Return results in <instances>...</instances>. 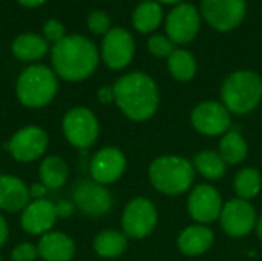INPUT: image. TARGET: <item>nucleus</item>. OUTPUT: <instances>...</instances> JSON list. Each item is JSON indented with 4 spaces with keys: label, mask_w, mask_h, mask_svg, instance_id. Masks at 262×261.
Wrapping results in <instances>:
<instances>
[{
    "label": "nucleus",
    "mask_w": 262,
    "mask_h": 261,
    "mask_svg": "<svg viewBox=\"0 0 262 261\" xmlns=\"http://www.w3.org/2000/svg\"><path fill=\"white\" fill-rule=\"evenodd\" d=\"M115 103L121 112L135 122L154 117L160 103L158 86L152 77L143 72H130L118 78L114 85Z\"/></svg>",
    "instance_id": "1"
},
{
    "label": "nucleus",
    "mask_w": 262,
    "mask_h": 261,
    "mask_svg": "<svg viewBox=\"0 0 262 261\" xmlns=\"http://www.w3.org/2000/svg\"><path fill=\"white\" fill-rule=\"evenodd\" d=\"M52 63L60 77L69 82H80L95 71L98 65V51L86 37H63L52 49Z\"/></svg>",
    "instance_id": "2"
},
{
    "label": "nucleus",
    "mask_w": 262,
    "mask_h": 261,
    "mask_svg": "<svg viewBox=\"0 0 262 261\" xmlns=\"http://www.w3.org/2000/svg\"><path fill=\"white\" fill-rule=\"evenodd\" d=\"M221 100L230 114L252 112L262 100V78L247 69L232 72L221 86Z\"/></svg>",
    "instance_id": "3"
},
{
    "label": "nucleus",
    "mask_w": 262,
    "mask_h": 261,
    "mask_svg": "<svg viewBox=\"0 0 262 261\" xmlns=\"http://www.w3.org/2000/svg\"><path fill=\"white\" fill-rule=\"evenodd\" d=\"M195 178L193 165L180 155H163L149 166L152 186L166 195H180L190 189Z\"/></svg>",
    "instance_id": "4"
},
{
    "label": "nucleus",
    "mask_w": 262,
    "mask_h": 261,
    "mask_svg": "<svg viewBox=\"0 0 262 261\" xmlns=\"http://www.w3.org/2000/svg\"><path fill=\"white\" fill-rule=\"evenodd\" d=\"M57 92V78L46 66L28 68L17 82L18 100L29 108L48 105Z\"/></svg>",
    "instance_id": "5"
},
{
    "label": "nucleus",
    "mask_w": 262,
    "mask_h": 261,
    "mask_svg": "<svg viewBox=\"0 0 262 261\" xmlns=\"http://www.w3.org/2000/svg\"><path fill=\"white\" fill-rule=\"evenodd\" d=\"M203 20L220 32H229L239 26L247 12L246 0H201Z\"/></svg>",
    "instance_id": "6"
},
{
    "label": "nucleus",
    "mask_w": 262,
    "mask_h": 261,
    "mask_svg": "<svg viewBox=\"0 0 262 261\" xmlns=\"http://www.w3.org/2000/svg\"><path fill=\"white\" fill-rule=\"evenodd\" d=\"M201 12L192 3H180L166 17V35L175 45L190 43L200 32Z\"/></svg>",
    "instance_id": "7"
},
{
    "label": "nucleus",
    "mask_w": 262,
    "mask_h": 261,
    "mask_svg": "<svg viewBox=\"0 0 262 261\" xmlns=\"http://www.w3.org/2000/svg\"><path fill=\"white\" fill-rule=\"evenodd\" d=\"M157 223H158L157 208L146 197L134 198L126 206L121 217V226L124 235L130 238H144L150 235Z\"/></svg>",
    "instance_id": "8"
},
{
    "label": "nucleus",
    "mask_w": 262,
    "mask_h": 261,
    "mask_svg": "<svg viewBox=\"0 0 262 261\" xmlns=\"http://www.w3.org/2000/svg\"><path fill=\"white\" fill-rule=\"evenodd\" d=\"M63 131L71 145L80 149L92 146L98 137V120L88 108H74L63 118Z\"/></svg>",
    "instance_id": "9"
},
{
    "label": "nucleus",
    "mask_w": 262,
    "mask_h": 261,
    "mask_svg": "<svg viewBox=\"0 0 262 261\" xmlns=\"http://www.w3.org/2000/svg\"><path fill=\"white\" fill-rule=\"evenodd\" d=\"M192 126L203 135L218 137L229 132L230 128V112L229 109L213 100L201 102L196 105L190 114Z\"/></svg>",
    "instance_id": "10"
},
{
    "label": "nucleus",
    "mask_w": 262,
    "mask_h": 261,
    "mask_svg": "<svg viewBox=\"0 0 262 261\" xmlns=\"http://www.w3.org/2000/svg\"><path fill=\"white\" fill-rule=\"evenodd\" d=\"M218 220L223 231L235 238L249 235L253 231V228H256V222H258L255 208L250 205V202L243 198L229 200L223 206Z\"/></svg>",
    "instance_id": "11"
},
{
    "label": "nucleus",
    "mask_w": 262,
    "mask_h": 261,
    "mask_svg": "<svg viewBox=\"0 0 262 261\" xmlns=\"http://www.w3.org/2000/svg\"><path fill=\"white\" fill-rule=\"evenodd\" d=\"M135 54V42L130 32L123 28H112L104 34L101 55L111 69L126 68Z\"/></svg>",
    "instance_id": "12"
},
{
    "label": "nucleus",
    "mask_w": 262,
    "mask_h": 261,
    "mask_svg": "<svg viewBox=\"0 0 262 261\" xmlns=\"http://www.w3.org/2000/svg\"><path fill=\"white\" fill-rule=\"evenodd\" d=\"M223 198L210 185H198L192 189L187 200V211L198 225H209L220 218L223 211Z\"/></svg>",
    "instance_id": "13"
},
{
    "label": "nucleus",
    "mask_w": 262,
    "mask_h": 261,
    "mask_svg": "<svg viewBox=\"0 0 262 261\" xmlns=\"http://www.w3.org/2000/svg\"><path fill=\"white\" fill-rule=\"evenodd\" d=\"M72 198L75 205L86 215L100 217L111 211L112 208V195L111 192L97 182L81 180L75 185Z\"/></svg>",
    "instance_id": "14"
},
{
    "label": "nucleus",
    "mask_w": 262,
    "mask_h": 261,
    "mask_svg": "<svg viewBox=\"0 0 262 261\" xmlns=\"http://www.w3.org/2000/svg\"><path fill=\"white\" fill-rule=\"evenodd\" d=\"M48 146V137L43 129L28 126L20 129L9 142V152L18 162H32L38 158Z\"/></svg>",
    "instance_id": "15"
},
{
    "label": "nucleus",
    "mask_w": 262,
    "mask_h": 261,
    "mask_svg": "<svg viewBox=\"0 0 262 261\" xmlns=\"http://www.w3.org/2000/svg\"><path fill=\"white\" fill-rule=\"evenodd\" d=\"M126 169V157L117 148H104L98 151L91 162V174L94 182L109 185L117 182Z\"/></svg>",
    "instance_id": "16"
},
{
    "label": "nucleus",
    "mask_w": 262,
    "mask_h": 261,
    "mask_svg": "<svg viewBox=\"0 0 262 261\" xmlns=\"http://www.w3.org/2000/svg\"><path fill=\"white\" fill-rule=\"evenodd\" d=\"M57 217L54 203L48 200H35L25 208L21 215V228L34 235L46 234L54 226Z\"/></svg>",
    "instance_id": "17"
},
{
    "label": "nucleus",
    "mask_w": 262,
    "mask_h": 261,
    "mask_svg": "<svg viewBox=\"0 0 262 261\" xmlns=\"http://www.w3.org/2000/svg\"><path fill=\"white\" fill-rule=\"evenodd\" d=\"M215 242V234L207 225H192L178 237V248L184 255L196 257L207 252Z\"/></svg>",
    "instance_id": "18"
},
{
    "label": "nucleus",
    "mask_w": 262,
    "mask_h": 261,
    "mask_svg": "<svg viewBox=\"0 0 262 261\" xmlns=\"http://www.w3.org/2000/svg\"><path fill=\"white\" fill-rule=\"evenodd\" d=\"M28 200L29 191L20 178L11 175L0 177V209L17 212L26 208Z\"/></svg>",
    "instance_id": "19"
},
{
    "label": "nucleus",
    "mask_w": 262,
    "mask_h": 261,
    "mask_svg": "<svg viewBox=\"0 0 262 261\" xmlns=\"http://www.w3.org/2000/svg\"><path fill=\"white\" fill-rule=\"evenodd\" d=\"M37 251L45 261H69L74 257V242L61 232H49L41 237Z\"/></svg>",
    "instance_id": "20"
},
{
    "label": "nucleus",
    "mask_w": 262,
    "mask_h": 261,
    "mask_svg": "<svg viewBox=\"0 0 262 261\" xmlns=\"http://www.w3.org/2000/svg\"><path fill=\"white\" fill-rule=\"evenodd\" d=\"M163 22V8L155 0H144L141 2L132 15L134 28L141 34H149L155 31Z\"/></svg>",
    "instance_id": "21"
},
{
    "label": "nucleus",
    "mask_w": 262,
    "mask_h": 261,
    "mask_svg": "<svg viewBox=\"0 0 262 261\" xmlns=\"http://www.w3.org/2000/svg\"><path fill=\"white\" fill-rule=\"evenodd\" d=\"M170 75L178 82H190L196 74V60L187 49L177 48L167 58Z\"/></svg>",
    "instance_id": "22"
},
{
    "label": "nucleus",
    "mask_w": 262,
    "mask_h": 261,
    "mask_svg": "<svg viewBox=\"0 0 262 261\" xmlns=\"http://www.w3.org/2000/svg\"><path fill=\"white\" fill-rule=\"evenodd\" d=\"M218 152L227 165H238L246 160L249 146L241 134L229 131L221 137Z\"/></svg>",
    "instance_id": "23"
},
{
    "label": "nucleus",
    "mask_w": 262,
    "mask_h": 261,
    "mask_svg": "<svg viewBox=\"0 0 262 261\" xmlns=\"http://www.w3.org/2000/svg\"><path fill=\"white\" fill-rule=\"evenodd\" d=\"M193 168L203 177H206L209 180H218V178H221L226 174L227 163L223 160L220 152L206 149V151H201V152H198L195 155Z\"/></svg>",
    "instance_id": "24"
},
{
    "label": "nucleus",
    "mask_w": 262,
    "mask_h": 261,
    "mask_svg": "<svg viewBox=\"0 0 262 261\" xmlns=\"http://www.w3.org/2000/svg\"><path fill=\"white\" fill-rule=\"evenodd\" d=\"M127 248V238L118 231H103L95 237L94 249L100 257L115 258L121 255Z\"/></svg>",
    "instance_id": "25"
},
{
    "label": "nucleus",
    "mask_w": 262,
    "mask_h": 261,
    "mask_svg": "<svg viewBox=\"0 0 262 261\" xmlns=\"http://www.w3.org/2000/svg\"><path fill=\"white\" fill-rule=\"evenodd\" d=\"M233 189L238 198H243L247 202L258 197L262 191V178L259 171L255 168L241 169L233 180Z\"/></svg>",
    "instance_id": "26"
},
{
    "label": "nucleus",
    "mask_w": 262,
    "mask_h": 261,
    "mask_svg": "<svg viewBox=\"0 0 262 261\" xmlns=\"http://www.w3.org/2000/svg\"><path fill=\"white\" fill-rule=\"evenodd\" d=\"M12 51L17 58L20 60H38L48 51V43L38 35L34 34H23L15 38L12 43Z\"/></svg>",
    "instance_id": "27"
},
{
    "label": "nucleus",
    "mask_w": 262,
    "mask_h": 261,
    "mask_svg": "<svg viewBox=\"0 0 262 261\" xmlns=\"http://www.w3.org/2000/svg\"><path fill=\"white\" fill-rule=\"evenodd\" d=\"M68 166L60 157H48L40 166V178L46 189H58L68 180Z\"/></svg>",
    "instance_id": "28"
},
{
    "label": "nucleus",
    "mask_w": 262,
    "mask_h": 261,
    "mask_svg": "<svg viewBox=\"0 0 262 261\" xmlns=\"http://www.w3.org/2000/svg\"><path fill=\"white\" fill-rule=\"evenodd\" d=\"M147 49L157 58H169V55L177 49L175 43L163 34H155L147 40Z\"/></svg>",
    "instance_id": "29"
},
{
    "label": "nucleus",
    "mask_w": 262,
    "mask_h": 261,
    "mask_svg": "<svg viewBox=\"0 0 262 261\" xmlns=\"http://www.w3.org/2000/svg\"><path fill=\"white\" fill-rule=\"evenodd\" d=\"M88 26L94 34H106L111 26V18L103 11H95L89 15Z\"/></svg>",
    "instance_id": "30"
},
{
    "label": "nucleus",
    "mask_w": 262,
    "mask_h": 261,
    "mask_svg": "<svg viewBox=\"0 0 262 261\" xmlns=\"http://www.w3.org/2000/svg\"><path fill=\"white\" fill-rule=\"evenodd\" d=\"M38 251L31 243H21L14 248L12 251V260L14 261H34Z\"/></svg>",
    "instance_id": "31"
},
{
    "label": "nucleus",
    "mask_w": 262,
    "mask_h": 261,
    "mask_svg": "<svg viewBox=\"0 0 262 261\" xmlns=\"http://www.w3.org/2000/svg\"><path fill=\"white\" fill-rule=\"evenodd\" d=\"M43 32H45V37L48 40H52V42H60L63 38V32H64V28L60 22L57 20H49L45 23L43 26Z\"/></svg>",
    "instance_id": "32"
},
{
    "label": "nucleus",
    "mask_w": 262,
    "mask_h": 261,
    "mask_svg": "<svg viewBox=\"0 0 262 261\" xmlns=\"http://www.w3.org/2000/svg\"><path fill=\"white\" fill-rule=\"evenodd\" d=\"M98 98L101 103H111L115 102V92H114V86H103L98 91Z\"/></svg>",
    "instance_id": "33"
},
{
    "label": "nucleus",
    "mask_w": 262,
    "mask_h": 261,
    "mask_svg": "<svg viewBox=\"0 0 262 261\" xmlns=\"http://www.w3.org/2000/svg\"><path fill=\"white\" fill-rule=\"evenodd\" d=\"M55 209H57V215L58 217H69V215H72V212H74V208H72V205L69 203V202H60V203H57L55 205Z\"/></svg>",
    "instance_id": "34"
},
{
    "label": "nucleus",
    "mask_w": 262,
    "mask_h": 261,
    "mask_svg": "<svg viewBox=\"0 0 262 261\" xmlns=\"http://www.w3.org/2000/svg\"><path fill=\"white\" fill-rule=\"evenodd\" d=\"M29 194L34 197V198H41L45 194H46V188L43 185H34L29 191Z\"/></svg>",
    "instance_id": "35"
},
{
    "label": "nucleus",
    "mask_w": 262,
    "mask_h": 261,
    "mask_svg": "<svg viewBox=\"0 0 262 261\" xmlns=\"http://www.w3.org/2000/svg\"><path fill=\"white\" fill-rule=\"evenodd\" d=\"M6 238H8V226H6L5 218L0 215V248L3 246V243L6 242Z\"/></svg>",
    "instance_id": "36"
},
{
    "label": "nucleus",
    "mask_w": 262,
    "mask_h": 261,
    "mask_svg": "<svg viewBox=\"0 0 262 261\" xmlns=\"http://www.w3.org/2000/svg\"><path fill=\"white\" fill-rule=\"evenodd\" d=\"M23 6H28V8H34V6H40L43 5L46 0H18Z\"/></svg>",
    "instance_id": "37"
},
{
    "label": "nucleus",
    "mask_w": 262,
    "mask_h": 261,
    "mask_svg": "<svg viewBox=\"0 0 262 261\" xmlns=\"http://www.w3.org/2000/svg\"><path fill=\"white\" fill-rule=\"evenodd\" d=\"M256 234H258V237L262 240V214L259 215L258 222H256Z\"/></svg>",
    "instance_id": "38"
},
{
    "label": "nucleus",
    "mask_w": 262,
    "mask_h": 261,
    "mask_svg": "<svg viewBox=\"0 0 262 261\" xmlns=\"http://www.w3.org/2000/svg\"><path fill=\"white\" fill-rule=\"evenodd\" d=\"M155 2H158L160 5L161 3H164V5H180V3H183V0H155Z\"/></svg>",
    "instance_id": "39"
},
{
    "label": "nucleus",
    "mask_w": 262,
    "mask_h": 261,
    "mask_svg": "<svg viewBox=\"0 0 262 261\" xmlns=\"http://www.w3.org/2000/svg\"><path fill=\"white\" fill-rule=\"evenodd\" d=\"M0 261H2V258H0Z\"/></svg>",
    "instance_id": "40"
}]
</instances>
